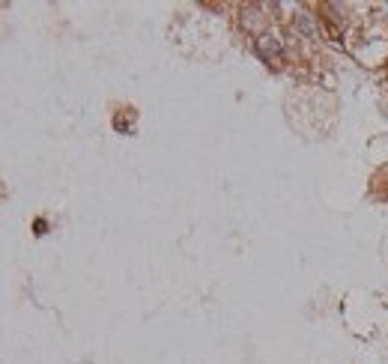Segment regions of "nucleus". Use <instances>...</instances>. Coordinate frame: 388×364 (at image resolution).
<instances>
[{
    "instance_id": "obj_2",
    "label": "nucleus",
    "mask_w": 388,
    "mask_h": 364,
    "mask_svg": "<svg viewBox=\"0 0 388 364\" xmlns=\"http://www.w3.org/2000/svg\"><path fill=\"white\" fill-rule=\"evenodd\" d=\"M299 30H305L308 36H314V21H311V15H299Z\"/></svg>"
},
{
    "instance_id": "obj_3",
    "label": "nucleus",
    "mask_w": 388,
    "mask_h": 364,
    "mask_svg": "<svg viewBox=\"0 0 388 364\" xmlns=\"http://www.w3.org/2000/svg\"><path fill=\"white\" fill-rule=\"evenodd\" d=\"M33 233H36V236H45V233H48V221H45V218H36V221H33Z\"/></svg>"
},
{
    "instance_id": "obj_1",
    "label": "nucleus",
    "mask_w": 388,
    "mask_h": 364,
    "mask_svg": "<svg viewBox=\"0 0 388 364\" xmlns=\"http://www.w3.org/2000/svg\"><path fill=\"white\" fill-rule=\"evenodd\" d=\"M257 54L263 57V60H275L278 54H281V42L275 39V36H260L257 39Z\"/></svg>"
}]
</instances>
